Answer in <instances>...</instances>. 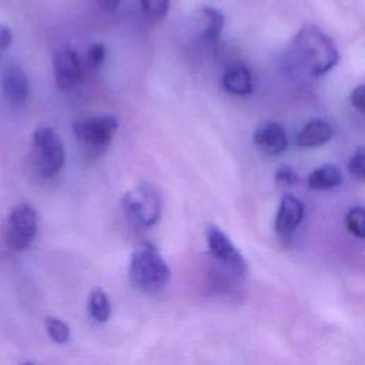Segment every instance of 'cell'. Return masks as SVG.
<instances>
[{
	"label": "cell",
	"instance_id": "1",
	"mask_svg": "<svg viewBox=\"0 0 365 365\" xmlns=\"http://www.w3.org/2000/svg\"><path fill=\"white\" fill-rule=\"evenodd\" d=\"M292 63L307 74L322 76L339 60L334 40L314 24H304L289 44Z\"/></svg>",
	"mask_w": 365,
	"mask_h": 365
},
{
	"label": "cell",
	"instance_id": "2",
	"mask_svg": "<svg viewBox=\"0 0 365 365\" xmlns=\"http://www.w3.org/2000/svg\"><path fill=\"white\" fill-rule=\"evenodd\" d=\"M128 275L135 288L151 294L167 285L170 268L153 244H143L131 255Z\"/></svg>",
	"mask_w": 365,
	"mask_h": 365
},
{
	"label": "cell",
	"instance_id": "3",
	"mask_svg": "<svg viewBox=\"0 0 365 365\" xmlns=\"http://www.w3.org/2000/svg\"><path fill=\"white\" fill-rule=\"evenodd\" d=\"M33 160L43 178L56 177L64 167L66 153L58 134L51 127H38L33 134Z\"/></svg>",
	"mask_w": 365,
	"mask_h": 365
},
{
	"label": "cell",
	"instance_id": "4",
	"mask_svg": "<svg viewBox=\"0 0 365 365\" xmlns=\"http://www.w3.org/2000/svg\"><path fill=\"white\" fill-rule=\"evenodd\" d=\"M118 128V118L110 114L93 115L73 124V133L88 153L101 154Z\"/></svg>",
	"mask_w": 365,
	"mask_h": 365
},
{
	"label": "cell",
	"instance_id": "5",
	"mask_svg": "<svg viewBox=\"0 0 365 365\" xmlns=\"http://www.w3.org/2000/svg\"><path fill=\"white\" fill-rule=\"evenodd\" d=\"M123 208L127 215L143 227L154 225L161 217V198L150 184H140L123 197Z\"/></svg>",
	"mask_w": 365,
	"mask_h": 365
},
{
	"label": "cell",
	"instance_id": "6",
	"mask_svg": "<svg viewBox=\"0 0 365 365\" xmlns=\"http://www.w3.org/2000/svg\"><path fill=\"white\" fill-rule=\"evenodd\" d=\"M37 232V212L30 204H20L11 210L4 224V241L13 251L27 248Z\"/></svg>",
	"mask_w": 365,
	"mask_h": 365
},
{
	"label": "cell",
	"instance_id": "7",
	"mask_svg": "<svg viewBox=\"0 0 365 365\" xmlns=\"http://www.w3.org/2000/svg\"><path fill=\"white\" fill-rule=\"evenodd\" d=\"M205 238L211 255L218 259L225 268H228V271H231L237 277H244L247 274L248 267L245 258L220 227H207Z\"/></svg>",
	"mask_w": 365,
	"mask_h": 365
},
{
	"label": "cell",
	"instance_id": "8",
	"mask_svg": "<svg viewBox=\"0 0 365 365\" xmlns=\"http://www.w3.org/2000/svg\"><path fill=\"white\" fill-rule=\"evenodd\" d=\"M53 70L57 87L63 93L73 91L81 81V64L77 51L63 44L53 53Z\"/></svg>",
	"mask_w": 365,
	"mask_h": 365
},
{
	"label": "cell",
	"instance_id": "9",
	"mask_svg": "<svg viewBox=\"0 0 365 365\" xmlns=\"http://www.w3.org/2000/svg\"><path fill=\"white\" fill-rule=\"evenodd\" d=\"M1 88L6 100L13 107L24 104L29 96V81L19 64H6L1 70Z\"/></svg>",
	"mask_w": 365,
	"mask_h": 365
},
{
	"label": "cell",
	"instance_id": "10",
	"mask_svg": "<svg viewBox=\"0 0 365 365\" xmlns=\"http://www.w3.org/2000/svg\"><path fill=\"white\" fill-rule=\"evenodd\" d=\"M257 148L268 155H278L288 147V137L285 128L275 121L261 124L252 135Z\"/></svg>",
	"mask_w": 365,
	"mask_h": 365
},
{
	"label": "cell",
	"instance_id": "11",
	"mask_svg": "<svg viewBox=\"0 0 365 365\" xmlns=\"http://www.w3.org/2000/svg\"><path fill=\"white\" fill-rule=\"evenodd\" d=\"M304 218V205L292 194H285L278 205L275 215V231L287 235L298 228Z\"/></svg>",
	"mask_w": 365,
	"mask_h": 365
},
{
	"label": "cell",
	"instance_id": "12",
	"mask_svg": "<svg viewBox=\"0 0 365 365\" xmlns=\"http://www.w3.org/2000/svg\"><path fill=\"white\" fill-rule=\"evenodd\" d=\"M334 134L331 124L322 118L308 121L298 133L295 143L301 148H315L327 144Z\"/></svg>",
	"mask_w": 365,
	"mask_h": 365
},
{
	"label": "cell",
	"instance_id": "13",
	"mask_svg": "<svg viewBox=\"0 0 365 365\" xmlns=\"http://www.w3.org/2000/svg\"><path fill=\"white\" fill-rule=\"evenodd\" d=\"M224 88L234 96H248L252 91V77L248 67L242 63L228 66L222 76Z\"/></svg>",
	"mask_w": 365,
	"mask_h": 365
},
{
	"label": "cell",
	"instance_id": "14",
	"mask_svg": "<svg viewBox=\"0 0 365 365\" xmlns=\"http://www.w3.org/2000/svg\"><path fill=\"white\" fill-rule=\"evenodd\" d=\"M198 17L201 20V37L207 43H215L224 29V14L221 10L211 7V6H202L198 10Z\"/></svg>",
	"mask_w": 365,
	"mask_h": 365
},
{
	"label": "cell",
	"instance_id": "15",
	"mask_svg": "<svg viewBox=\"0 0 365 365\" xmlns=\"http://www.w3.org/2000/svg\"><path fill=\"white\" fill-rule=\"evenodd\" d=\"M342 171L335 164H324L311 171L308 175V185L312 190H332L342 182Z\"/></svg>",
	"mask_w": 365,
	"mask_h": 365
},
{
	"label": "cell",
	"instance_id": "16",
	"mask_svg": "<svg viewBox=\"0 0 365 365\" xmlns=\"http://www.w3.org/2000/svg\"><path fill=\"white\" fill-rule=\"evenodd\" d=\"M88 312H90V317L97 322H106L110 318V314H111L110 299L103 289L97 288L90 292Z\"/></svg>",
	"mask_w": 365,
	"mask_h": 365
},
{
	"label": "cell",
	"instance_id": "17",
	"mask_svg": "<svg viewBox=\"0 0 365 365\" xmlns=\"http://www.w3.org/2000/svg\"><path fill=\"white\" fill-rule=\"evenodd\" d=\"M141 11L150 23H160L168 13L170 0H140Z\"/></svg>",
	"mask_w": 365,
	"mask_h": 365
},
{
	"label": "cell",
	"instance_id": "18",
	"mask_svg": "<svg viewBox=\"0 0 365 365\" xmlns=\"http://www.w3.org/2000/svg\"><path fill=\"white\" fill-rule=\"evenodd\" d=\"M345 225L348 231L358 237H365V210L362 207H352L345 217Z\"/></svg>",
	"mask_w": 365,
	"mask_h": 365
},
{
	"label": "cell",
	"instance_id": "19",
	"mask_svg": "<svg viewBox=\"0 0 365 365\" xmlns=\"http://www.w3.org/2000/svg\"><path fill=\"white\" fill-rule=\"evenodd\" d=\"M46 327L50 338L57 344H66L70 338V329L68 327L58 318L47 317L46 318Z\"/></svg>",
	"mask_w": 365,
	"mask_h": 365
},
{
	"label": "cell",
	"instance_id": "20",
	"mask_svg": "<svg viewBox=\"0 0 365 365\" xmlns=\"http://www.w3.org/2000/svg\"><path fill=\"white\" fill-rule=\"evenodd\" d=\"M348 171L351 177L364 181L365 180V148L358 147L348 161Z\"/></svg>",
	"mask_w": 365,
	"mask_h": 365
},
{
	"label": "cell",
	"instance_id": "21",
	"mask_svg": "<svg viewBox=\"0 0 365 365\" xmlns=\"http://www.w3.org/2000/svg\"><path fill=\"white\" fill-rule=\"evenodd\" d=\"M106 46L103 43H93L87 51V64L91 68H98L106 60Z\"/></svg>",
	"mask_w": 365,
	"mask_h": 365
},
{
	"label": "cell",
	"instance_id": "22",
	"mask_svg": "<svg viewBox=\"0 0 365 365\" xmlns=\"http://www.w3.org/2000/svg\"><path fill=\"white\" fill-rule=\"evenodd\" d=\"M295 181H298V175L294 173V170L291 167L282 165L281 168H278L275 171V182L279 185H292Z\"/></svg>",
	"mask_w": 365,
	"mask_h": 365
},
{
	"label": "cell",
	"instance_id": "23",
	"mask_svg": "<svg viewBox=\"0 0 365 365\" xmlns=\"http://www.w3.org/2000/svg\"><path fill=\"white\" fill-rule=\"evenodd\" d=\"M351 103L356 111H359V113L365 111V86L364 84H359L358 87H355L352 90Z\"/></svg>",
	"mask_w": 365,
	"mask_h": 365
},
{
	"label": "cell",
	"instance_id": "24",
	"mask_svg": "<svg viewBox=\"0 0 365 365\" xmlns=\"http://www.w3.org/2000/svg\"><path fill=\"white\" fill-rule=\"evenodd\" d=\"M13 41V34L7 26L0 24V51L7 48Z\"/></svg>",
	"mask_w": 365,
	"mask_h": 365
},
{
	"label": "cell",
	"instance_id": "25",
	"mask_svg": "<svg viewBox=\"0 0 365 365\" xmlns=\"http://www.w3.org/2000/svg\"><path fill=\"white\" fill-rule=\"evenodd\" d=\"M121 0H97V4L100 6V9L107 13H114L118 9Z\"/></svg>",
	"mask_w": 365,
	"mask_h": 365
},
{
	"label": "cell",
	"instance_id": "26",
	"mask_svg": "<svg viewBox=\"0 0 365 365\" xmlns=\"http://www.w3.org/2000/svg\"><path fill=\"white\" fill-rule=\"evenodd\" d=\"M24 365H33V364H24Z\"/></svg>",
	"mask_w": 365,
	"mask_h": 365
}]
</instances>
